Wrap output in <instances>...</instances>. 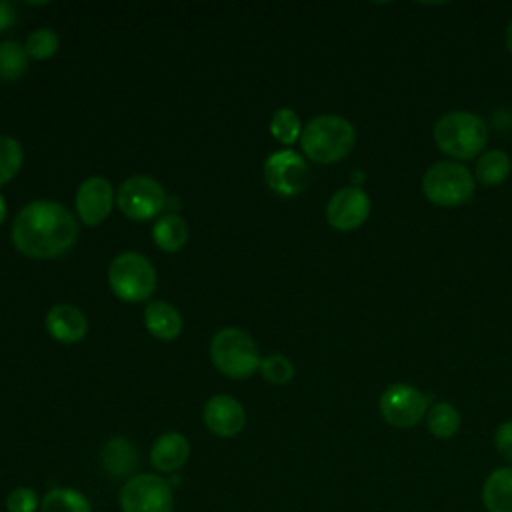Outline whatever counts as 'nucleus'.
Instances as JSON below:
<instances>
[{
	"label": "nucleus",
	"mask_w": 512,
	"mask_h": 512,
	"mask_svg": "<svg viewBox=\"0 0 512 512\" xmlns=\"http://www.w3.org/2000/svg\"><path fill=\"white\" fill-rule=\"evenodd\" d=\"M78 236L72 212L52 200H34L14 218V246L30 258H56L68 252Z\"/></svg>",
	"instance_id": "1"
},
{
	"label": "nucleus",
	"mask_w": 512,
	"mask_h": 512,
	"mask_svg": "<svg viewBox=\"0 0 512 512\" xmlns=\"http://www.w3.org/2000/svg\"><path fill=\"white\" fill-rule=\"evenodd\" d=\"M434 144L448 158L462 162L478 158L488 142V124L474 112L450 110L432 128Z\"/></svg>",
	"instance_id": "2"
},
{
	"label": "nucleus",
	"mask_w": 512,
	"mask_h": 512,
	"mask_svg": "<svg viewBox=\"0 0 512 512\" xmlns=\"http://www.w3.org/2000/svg\"><path fill=\"white\" fill-rule=\"evenodd\" d=\"M300 144L312 162L334 164L352 152L356 144V132L350 120L344 116L320 114L302 128Z\"/></svg>",
	"instance_id": "3"
},
{
	"label": "nucleus",
	"mask_w": 512,
	"mask_h": 512,
	"mask_svg": "<svg viewBox=\"0 0 512 512\" xmlns=\"http://www.w3.org/2000/svg\"><path fill=\"white\" fill-rule=\"evenodd\" d=\"M476 192L474 174L456 160H438L422 176V194L440 208H456L472 200Z\"/></svg>",
	"instance_id": "4"
},
{
	"label": "nucleus",
	"mask_w": 512,
	"mask_h": 512,
	"mask_svg": "<svg viewBox=\"0 0 512 512\" xmlns=\"http://www.w3.org/2000/svg\"><path fill=\"white\" fill-rule=\"evenodd\" d=\"M212 364L230 378H248L260 368L258 346L240 328H222L210 342Z\"/></svg>",
	"instance_id": "5"
},
{
	"label": "nucleus",
	"mask_w": 512,
	"mask_h": 512,
	"mask_svg": "<svg viewBox=\"0 0 512 512\" xmlns=\"http://www.w3.org/2000/svg\"><path fill=\"white\" fill-rule=\"evenodd\" d=\"M108 282L120 300L144 302L154 292L156 272L146 256L138 252H122L108 268Z\"/></svg>",
	"instance_id": "6"
},
{
	"label": "nucleus",
	"mask_w": 512,
	"mask_h": 512,
	"mask_svg": "<svg viewBox=\"0 0 512 512\" xmlns=\"http://www.w3.org/2000/svg\"><path fill=\"white\" fill-rule=\"evenodd\" d=\"M432 406V394L406 382L390 384L378 398V412L392 428H414L426 418Z\"/></svg>",
	"instance_id": "7"
},
{
	"label": "nucleus",
	"mask_w": 512,
	"mask_h": 512,
	"mask_svg": "<svg viewBox=\"0 0 512 512\" xmlns=\"http://www.w3.org/2000/svg\"><path fill=\"white\" fill-rule=\"evenodd\" d=\"M122 512H172V484L158 474H134L120 490Z\"/></svg>",
	"instance_id": "8"
},
{
	"label": "nucleus",
	"mask_w": 512,
	"mask_h": 512,
	"mask_svg": "<svg viewBox=\"0 0 512 512\" xmlns=\"http://www.w3.org/2000/svg\"><path fill=\"white\" fill-rule=\"evenodd\" d=\"M116 202L124 216L132 220H150L164 208L166 192L154 178L136 174L120 184Z\"/></svg>",
	"instance_id": "9"
},
{
	"label": "nucleus",
	"mask_w": 512,
	"mask_h": 512,
	"mask_svg": "<svg viewBox=\"0 0 512 512\" xmlns=\"http://www.w3.org/2000/svg\"><path fill=\"white\" fill-rule=\"evenodd\" d=\"M264 180L280 196H296L308 182V164L294 150H278L264 162Z\"/></svg>",
	"instance_id": "10"
},
{
	"label": "nucleus",
	"mask_w": 512,
	"mask_h": 512,
	"mask_svg": "<svg viewBox=\"0 0 512 512\" xmlns=\"http://www.w3.org/2000/svg\"><path fill=\"white\" fill-rule=\"evenodd\" d=\"M370 198L358 186H344L336 190L326 204V220L340 232H352L360 228L370 216Z\"/></svg>",
	"instance_id": "11"
},
{
	"label": "nucleus",
	"mask_w": 512,
	"mask_h": 512,
	"mask_svg": "<svg viewBox=\"0 0 512 512\" xmlns=\"http://www.w3.org/2000/svg\"><path fill=\"white\" fill-rule=\"evenodd\" d=\"M114 192L106 178L92 176L86 178L76 192V210L84 224L96 226L100 224L112 210Z\"/></svg>",
	"instance_id": "12"
},
{
	"label": "nucleus",
	"mask_w": 512,
	"mask_h": 512,
	"mask_svg": "<svg viewBox=\"0 0 512 512\" xmlns=\"http://www.w3.org/2000/svg\"><path fill=\"white\" fill-rule=\"evenodd\" d=\"M204 422L212 434L232 438L244 428L246 414L238 400L226 394H216L204 404Z\"/></svg>",
	"instance_id": "13"
},
{
	"label": "nucleus",
	"mask_w": 512,
	"mask_h": 512,
	"mask_svg": "<svg viewBox=\"0 0 512 512\" xmlns=\"http://www.w3.org/2000/svg\"><path fill=\"white\" fill-rule=\"evenodd\" d=\"M46 328L54 340L72 344L86 336L88 320L76 306L56 304L46 314Z\"/></svg>",
	"instance_id": "14"
},
{
	"label": "nucleus",
	"mask_w": 512,
	"mask_h": 512,
	"mask_svg": "<svg viewBox=\"0 0 512 512\" xmlns=\"http://www.w3.org/2000/svg\"><path fill=\"white\" fill-rule=\"evenodd\" d=\"M190 456L188 440L178 432H164L156 438L150 450V462L158 472H176Z\"/></svg>",
	"instance_id": "15"
},
{
	"label": "nucleus",
	"mask_w": 512,
	"mask_h": 512,
	"mask_svg": "<svg viewBox=\"0 0 512 512\" xmlns=\"http://www.w3.org/2000/svg\"><path fill=\"white\" fill-rule=\"evenodd\" d=\"M482 504L486 512H512V466L494 468L482 484Z\"/></svg>",
	"instance_id": "16"
},
{
	"label": "nucleus",
	"mask_w": 512,
	"mask_h": 512,
	"mask_svg": "<svg viewBox=\"0 0 512 512\" xmlns=\"http://www.w3.org/2000/svg\"><path fill=\"white\" fill-rule=\"evenodd\" d=\"M102 468L114 476V478H132L134 468L138 466V452L134 448V444L128 438L116 436L110 438L104 446H102Z\"/></svg>",
	"instance_id": "17"
},
{
	"label": "nucleus",
	"mask_w": 512,
	"mask_h": 512,
	"mask_svg": "<svg viewBox=\"0 0 512 512\" xmlns=\"http://www.w3.org/2000/svg\"><path fill=\"white\" fill-rule=\"evenodd\" d=\"M144 322L152 336L160 340H174L182 330L180 312L162 300H154L144 310Z\"/></svg>",
	"instance_id": "18"
},
{
	"label": "nucleus",
	"mask_w": 512,
	"mask_h": 512,
	"mask_svg": "<svg viewBox=\"0 0 512 512\" xmlns=\"http://www.w3.org/2000/svg\"><path fill=\"white\" fill-rule=\"evenodd\" d=\"M512 162L504 150H486L474 162V180L484 186H498L510 174Z\"/></svg>",
	"instance_id": "19"
},
{
	"label": "nucleus",
	"mask_w": 512,
	"mask_h": 512,
	"mask_svg": "<svg viewBox=\"0 0 512 512\" xmlns=\"http://www.w3.org/2000/svg\"><path fill=\"white\" fill-rule=\"evenodd\" d=\"M426 428L438 440H448L458 434L462 426V416L458 408L450 402H434L426 412Z\"/></svg>",
	"instance_id": "20"
},
{
	"label": "nucleus",
	"mask_w": 512,
	"mask_h": 512,
	"mask_svg": "<svg viewBox=\"0 0 512 512\" xmlns=\"http://www.w3.org/2000/svg\"><path fill=\"white\" fill-rule=\"evenodd\" d=\"M152 240L164 252H176L188 240V226L178 214L162 216L152 228Z\"/></svg>",
	"instance_id": "21"
},
{
	"label": "nucleus",
	"mask_w": 512,
	"mask_h": 512,
	"mask_svg": "<svg viewBox=\"0 0 512 512\" xmlns=\"http://www.w3.org/2000/svg\"><path fill=\"white\" fill-rule=\"evenodd\" d=\"M40 512H92L90 500L74 488H52L40 500Z\"/></svg>",
	"instance_id": "22"
},
{
	"label": "nucleus",
	"mask_w": 512,
	"mask_h": 512,
	"mask_svg": "<svg viewBox=\"0 0 512 512\" xmlns=\"http://www.w3.org/2000/svg\"><path fill=\"white\" fill-rule=\"evenodd\" d=\"M28 68L26 48L16 40L0 42V80H18Z\"/></svg>",
	"instance_id": "23"
},
{
	"label": "nucleus",
	"mask_w": 512,
	"mask_h": 512,
	"mask_svg": "<svg viewBox=\"0 0 512 512\" xmlns=\"http://www.w3.org/2000/svg\"><path fill=\"white\" fill-rule=\"evenodd\" d=\"M272 136L282 144H294L302 136V124L294 110L278 108L270 120Z\"/></svg>",
	"instance_id": "24"
},
{
	"label": "nucleus",
	"mask_w": 512,
	"mask_h": 512,
	"mask_svg": "<svg viewBox=\"0 0 512 512\" xmlns=\"http://www.w3.org/2000/svg\"><path fill=\"white\" fill-rule=\"evenodd\" d=\"M24 152L12 136H0V184L12 180L22 168Z\"/></svg>",
	"instance_id": "25"
},
{
	"label": "nucleus",
	"mask_w": 512,
	"mask_h": 512,
	"mask_svg": "<svg viewBox=\"0 0 512 512\" xmlns=\"http://www.w3.org/2000/svg\"><path fill=\"white\" fill-rule=\"evenodd\" d=\"M58 44H60V40H58V34L54 30L36 28L28 34L24 48H26L28 56H32L36 60H46V58L56 54Z\"/></svg>",
	"instance_id": "26"
},
{
	"label": "nucleus",
	"mask_w": 512,
	"mask_h": 512,
	"mask_svg": "<svg viewBox=\"0 0 512 512\" xmlns=\"http://www.w3.org/2000/svg\"><path fill=\"white\" fill-rule=\"evenodd\" d=\"M262 376L272 384H288L294 378V364L284 354H268L260 360Z\"/></svg>",
	"instance_id": "27"
},
{
	"label": "nucleus",
	"mask_w": 512,
	"mask_h": 512,
	"mask_svg": "<svg viewBox=\"0 0 512 512\" xmlns=\"http://www.w3.org/2000/svg\"><path fill=\"white\" fill-rule=\"evenodd\" d=\"M40 508V498L36 490L28 486H18L8 492L6 496V510L8 512H36Z\"/></svg>",
	"instance_id": "28"
},
{
	"label": "nucleus",
	"mask_w": 512,
	"mask_h": 512,
	"mask_svg": "<svg viewBox=\"0 0 512 512\" xmlns=\"http://www.w3.org/2000/svg\"><path fill=\"white\" fill-rule=\"evenodd\" d=\"M494 448L512 466V420H504L494 430Z\"/></svg>",
	"instance_id": "29"
},
{
	"label": "nucleus",
	"mask_w": 512,
	"mask_h": 512,
	"mask_svg": "<svg viewBox=\"0 0 512 512\" xmlns=\"http://www.w3.org/2000/svg\"><path fill=\"white\" fill-rule=\"evenodd\" d=\"M16 24V10L14 4L8 0H0V32L12 28Z\"/></svg>",
	"instance_id": "30"
},
{
	"label": "nucleus",
	"mask_w": 512,
	"mask_h": 512,
	"mask_svg": "<svg viewBox=\"0 0 512 512\" xmlns=\"http://www.w3.org/2000/svg\"><path fill=\"white\" fill-rule=\"evenodd\" d=\"M504 44H506V50L512 54V20L508 22L506 32H504Z\"/></svg>",
	"instance_id": "31"
},
{
	"label": "nucleus",
	"mask_w": 512,
	"mask_h": 512,
	"mask_svg": "<svg viewBox=\"0 0 512 512\" xmlns=\"http://www.w3.org/2000/svg\"><path fill=\"white\" fill-rule=\"evenodd\" d=\"M4 218H6V200H4V196L0 194V224L4 222Z\"/></svg>",
	"instance_id": "32"
}]
</instances>
